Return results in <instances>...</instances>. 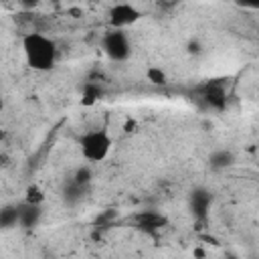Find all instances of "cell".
Masks as SVG:
<instances>
[{
  "mask_svg": "<svg viewBox=\"0 0 259 259\" xmlns=\"http://www.w3.org/2000/svg\"><path fill=\"white\" fill-rule=\"evenodd\" d=\"M40 214H42V210H40V204H36V202H22V204H18V225L20 227H34L38 221H40Z\"/></svg>",
  "mask_w": 259,
  "mask_h": 259,
  "instance_id": "5",
  "label": "cell"
},
{
  "mask_svg": "<svg viewBox=\"0 0 259 259\" xmlns=\"http://www.w3.org/2000/svg\"><path fill=\"white\" fill-rule=\"evenodd\" d=\"M233 164V154L227 152V150H217L212 156H210V166L221 170V168H227Z\"/></svg>",
  "mask_w": 259,
  "mask_h": 259,
  "instance_id": "8",
  "label": "cell"
},
{
  "mask_svg": "<svg viewBox=\"0 0 259 259\" xmlns=\"http://www.w3.org/2000/svg\"><path fill=\"white\" fill-rule=\"evenodd\" d=\"M89 178H91V172H89V168H81V170H77L75 172V184L77 186H83V184H87L89 182Z\"/></svg>",
  "mask_w": 259,
  "mask_h": 259,
  "instance_id": "11",
  "label": "cell"
},
{
  "mask_svg": "<svg viewBox=\"0 0 259 259\" xmlns=\"http://www.w3.org/2000/svg\"><path fill=\"white\" fill-rule=\"evenodd\" d=\"M164 223V219H160L158 214H152V212H146L142 214V227H148V229H156Z\"/></svg>",
  "mask_w": 259,
  "mask_h": 259,
  "instance_id": "10",
  "label": "cell"
},
{
  "mask_svg": "<svg viewBox=\"0 0 259 259\" xmlns=\"http://www.w3.org/2000/svg\"><path fill=\"white\" fill-rule=\"evenodd\" d=\"M22 53H24L26 65L38 73L51 71L57 65V57H59L57 42L42 32L24 34L22 36Z\"/></svg>",
  "mask_w": 259,
  "mask_h": 259,
  "instance_id": "1",
  "label": "cell"
},
{
  "mask_svg": "<svg viewBox=\"0 0 259 259\" xmlns=\"http://www.w3.org/2000/svg\"><path fill=\"white\" fill-rule=\"evenodd\" d=\"M26 202H36V204H40V200H42V196H40V190L36 188V186H30L28 190H26Z\"/></svg>",
  "mask_w": 259,
  "mask_h": 259,
  "instance_id": "12",
  "label": "cell"
},
{
  "mask_svg": "<svg viewBox=\"0 0 259 259\" xmlns=\"http://www.w3.org/2000/svg\"><path fill=\"white\" fill-rule=\"evenodd\" d=\"M38 4V0H22V6L24 8H34Z\"/></svg>",
  "mask_w": 259,
  "mask_h": 259,
  "instance_id": "14",
  "label": "cell"
},
{
  "mask_svg": "<svg viewBox=\"0 0 259 259\" xmlns=\"http://www.w3.org/2000/svg\"><path fill=\"white\" fill-rule=\"evenodd\" d=\"M146 77H148V81L154 83V85H164V83H166V73H164L160 67H148V69H146Z\"/></svg>",
  "mask_w": 259,
  "mask_h": 259,
  "instance_id": "9",
  "label": "cell"
},
{
  "mask_svg": "<svg viewBox=\"0 0 259 259\" xmlns=\"http://www.w3.org/2000/svg\"><path fill=\"white\" fill-rule=\"evenodd\" d=\"M101 51L105 53V57L109 61L123 63L132 55V42H130V38H127V34L123 30L111 28L109 32H105V36L101 40Z\"/></svg>",
  "mask_w": 259,
  "mask_h": 259,
  "instance_id": "3",
  "label": "cell"
},
{
  "mask_svg": "<svg viewBox=\"0 0 259 259\" xmlns=\"http://www.w3.org/2000/svg\"><path fill=\"white\" fill-rule=\"evenodd\" d=\"M190 202H192V210H194L196 214L204 217V212H206V208H208V204H210V194H208L206 190H196V192H192Z\"/></svg>",
  "mask_w": 259,
  "mask_h": 259,
  "instance_id": "6",
  "label": "cell"
},
{
  "mask_svg": "<svg viewBox=\"0 0 259 259\" xmlns=\"http://www.w3.org/2000/svg\"><path fill=\"white\" fill-rule=\"evenodd\" d=\"M239 6H245V8H257L259 6V0H235Z\"/></svg>",
  "mask_w": 259,
  "mask_h": 259,
  "instance_id": "13",
  "label": "cell"
},
{
  "mask_svg": "<svg viewBox=\"0 0 259 259\" xmlns=\"http://www.w3.org/2000/svg\"><path fill=\"white\" fill-rule=\"evenodd\" d=\"M140 16H142V12L132 2H115L107 12V22L111 28L123 30L132 24H136L140 20Z\"/></svg>",
  "mask_w": 259,
  "mask_h": 259,
  "instance_id": "4",
  "label": "cell"
},
{
  "mask_svg": "<svg viewBox=\"0 0 259 259\" xmlns=\"http://www.w3.org/2000/svg\"><path fill=\"white\" fill-rule=\"evenodd\" d=\"M18 225V206H2L0 208V227L10 229Z\"/></svg>",
  "mask_w": 259,
  "mask_h": 259,
  "instance_id": "7",
  "label": "cell"
},
{
  "mask_svg": "<svg viewBox=\"0 0 259 259\" xmlns=\"http://www.w3.org/2000/svg\"><path fill=\"white\" fill-rule=\"evenodd\" d=\"M111 146H113V138L111 134L105 130V127H95V130H89L85 132L81 138H79V150H81V156L87 160V162H103L109 152H111Z\"/></svg>",
  "mask_w": 259,
  "mask_h": 259,
  "instance_id": "2",
  "label": "cell"
},
{
  "mask_svg": "<svg viewBox=\"0 0 259 259\" xmlns=\"http://www.w3.org/2000/svg\"><path fill=\"white\" fill-rule=\"evenodd\" d=\"M0 2H8V0H0Z\"/></svg>",
  "mask_w": 259,
  "mask_h": 259,
  "instance_id": "15",
  "label": "cell"
}]
</instances>
